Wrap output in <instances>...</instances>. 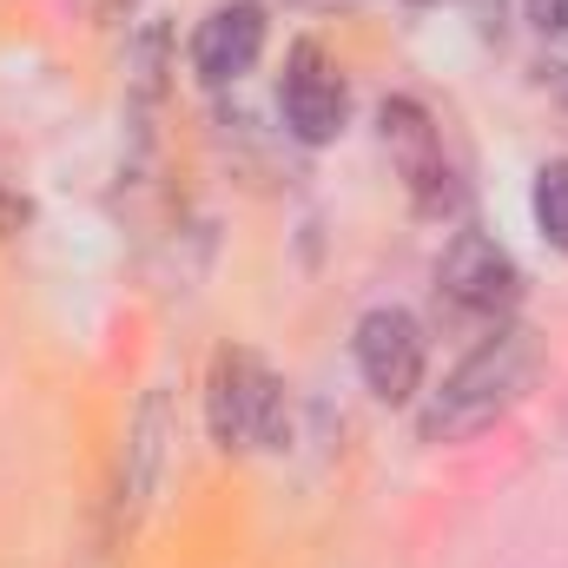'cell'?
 Instances as JSON below:
<instances>
[{
  "instance_id": "6da1fadb",
  "label": "cell",
  "mask_w": 568,
  "mask_h": 568,
  "mask_svg": "<svg viewBox=\"0 0 568 568\" xmlns=\"http://www.w3.org/2000/svg\"><path fill=\"white\" fill-rule=\"evenodd\" d=\"M536 377V337L523 324H496L449 377L443 390H429V404L417 410L424 443H463L476 429H489Z\"/></svg>"
},
{
  "instance_id": "7a4b0ae2",
  "label": "cell",
  "mask_w": 568,
  "mask_h": 568,
  "mask_svg": "<svg viewBox=\"0 0 568 568\" xmlns=\"http://www.w3.org/2000/svg\"><path fill=\"white\" fill-rule=\"evenodd\" d=\"M205 417L225 449H284V429H291L284 377L252 351H219L205 384Z\"/></svg>"
},
{
  "instance_id": "3957f363",
  "label": "cell",
  "mask_w": 568,
  "mask_h": 568,
  "mask_svg": "<svg viewBox=\"0 0 568 568\" xmlns=\"http://www.w3.org/2000/svg\"><path fill=\"white\" fill-rule=\"evenodd\" d=\"M377 126H384V145L397 152V165H404V185H410L417 212H429V219L456 212L463 192H456V172L443 159V133H436V120H429L424 106L417 100H384Z\"/></svg>"
},
{
  "instance_id": "277c9868",
  "label": "cell",
  "mask_w": 568,
  "mask_h": 568,
  "mask_svg": "<svg viewBox=\"0 0 568 568\" xmlns=\"http://www.w3.org/2000/svg\"><path fill=\"white\" fill-rule=\"evenodd\" d=\"M357 371L371 384V397L384 404H410L424 390V324L397 304H377L357 317Z\"/></svg>"
},
{
  "instance_id": "5b68a950",
  "label": "cell",
  "mask_w": 568,
  "mask_h": 568,
  "mask_svg": "<svg viewBox=\"0 0 568 568\" xmlns=\"http://www.w3.org/2000/svg\"><path fill=\"white\" fill-rule=\"evenodd\" d=\"M436 291L469 311V317H503L516 297H523V272L516 258L489 239V232H456L443 245V265H436Z\"/></svg>"
},
{
  "instance_id": "8992f818",
  "label": "cell",
  "mask_w": 568,
  "mask_h": 568,
  "mask_svg": "<svg viewBox=\"0 0 568 568\" xmlns=\"http://www.w3.org/2000/svg\"><path fill=\"white\" fill-rule=\"evenodd\" d=\"M278 106H284V126H291L304 145H331L337 133H344V120H351V93H344L337 67H331L311 40L291 47V60H284Z\"/></svg>"
},
{
  "instance_id": "52a82bcc",
  "label": "cell",
  "mask_w": 568,
  "mask_h": 568,
  "mask_svg": "<svg viewBox=\"0 0 568 568\" xmlns=\"http://www.w3.org/2000/svg\"><path fill=\"white\" fill-rule=\"evenodd\" d=\"M165 463H172V397H165V390H145L140 417L126 429L120 496H113V516H120L126 536L140 529V516L152 509V496H159V483H165Z\"/></svg>"
},
{
  "instance_id": "ba28073f",
  "label": "cell",
  "mask_w": 568,
  "mask_h": 568,
  "mask_svg": "<svg viewBox=\"0 0 568 568\" xmlns=\"http://www.w3.org/2000/svg\"><path fill=\"white\" fill-rule=\"evenodd\" d=\"M258 53H265V7H258V0H225V7H212V13L199 20V33H192V73H199L205 87L245 80V73L258 67Z\"/></svg>"
},
{
  "instance_id": "9c48e42d",
  "label": "cell",
  "mask_w": 568,
  "mask_h": 568,
  "mask_svg": "<svg viewBox=\"0 0 568 568\" xmlns=\"http://www.w3.org/2000/svg\"><path fill=\"white\" fill-rule=\"evenodd\" d=\"M529 212H536L542 239H549L556 252H568V159H562V165H542V172H536Z\"/></svg>"
},
{
  "instance_id": "30bf717a",
  "label": "cell",
  "mask_w": 568,
  "mask_h": 568,
  "mask_svg": "<svg viewBox=\"0 0 568 568\" xmlns=\"http://www.w3.org/2000/svg\"><path fill=\"white\" fill-rule=\"evenodd\" d=\"M523 13L536 20L542 40H568V0H523Z\"/></svg>"
},
{
  "instance_id": "8fae6325",
  "label": "cell",
  "mask_w": 568,
  "mask_h": 568,
  "mask_svg": "<svg viewBox=\"0 0 568 568\" xmlns=\"http://www.w3.org/2000/svg\"><path fill=\"white\" fill-rule=\"evenodd\" d=\"M284 7H337V0H284Z\"/></svg>"
},
{
  "instance_id": "7c38bea8",
  "label": "cell",
  "mask_w": 568,
  "mask_h": 568,
  "mask_svg": "<svg viewBox=\"0 0 568 568\" xmlns=\"http://www.w3.org/2000/svg\"><path fill=\"white\" fill-rule=\"evenodd\" d=\"M410 7H449V0H410Z\"/></svg>"
}]
</instances>
